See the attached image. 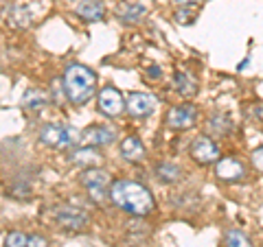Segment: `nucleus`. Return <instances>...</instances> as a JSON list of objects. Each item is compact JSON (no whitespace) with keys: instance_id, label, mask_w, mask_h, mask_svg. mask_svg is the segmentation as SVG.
Here are the masks:
<instances>
[{"instance_id":"f257e3e1","label":"nucleus","mask_w":263,"mask_h":247,"mask_svg":"<svg viewBox=\"0 0 263 247\" xmlns=\"http://www.w3.org/2000/svg\"><path fill=\"white\" fill-rule=\"evenodd\" d=\"M108 195L114 205H119L121 210H125L134 217H145L154 210V197L149 193V188H145L138 182H132V179L114 182L110 186Z\"/></svg>"},{"instance_id":"f03ea898","label":"nucleus","mask_w":263,"mask_h":247,"mask_svg":"<svg viewBox=\"0 0 263 247\" xmlns=\"http://www.w3.org/2000/svg\"><path fill=\"white\" fill-rule=\"evenodd\" d=\"M64 92L72 105H84L97 92V75L88 66L70 64L64 72Z\"/></svg>"},{"instance_id":"7ed1b4c3","label":"nucleus","mask_w":263,"mask_h":247,"mask_svg":"<svg viewBox=\"0 0 263 247\" xmlns=\"http://www.w3.org/2000/svg\"><path fill=\"white\" fill-rule=\"evenodd\" d=\"M79 140H81V134L70 125L51 122V125H44L42 131H40V142H44L46 147H53V149H68V147L77 145Z\"/></svg>"},{"instance_id":"20e7f679","label":"nucleus","mask_w":263,"mask_h":247,"mask_svg":"<svg viewBox=\"0 0 263 247\" xmlns=\"http://www.w3.org/2000/svg\"><path fill=\"white\" fill-rule=\"evenodd\" d=\"M81 184L88 188V193L95 201H101L105 188L110 186V175L103 169H86L81 173Z\"/></svg>"},{"instance_id":"39448f33","label":"nucleus","mask_w":263,"mask_h":247,"mask_svg":"<svg viewBox=\"0 0 263 247\" xmlns=\"http://www.w3.org/2000/svg\"><path fill=\"white\" fill-rule=\"evenodd\" d=\"M99 110H101V114H105V116L114 118V116H119L123 110H127V105L119 90L108 86L99 92Z\"/></svg>"},{"instance_id":"423d86ee","label":"nucleus","mask_w":263,"mask_h":247,"mask_svg":"<svg viewBox=\"0 0 263 247\" xmlns=\"http://www.w3.org/2000/svg\"><path fill=\"white\" fill-rule=\"evenodd\" d=\"M55 219L62 228L72 230V232L84 230L88 225V215L81 208H72V205H62V208H57Z\"/></svg>"},{"instance_id":"0eeeda50","label":"nucleus","mask_w":263,"mask_h":247,"mask_svg":"<svg viewBox=\"0 0 263 247\" xmlns=\"http://www.w3.org/2000/svg\"><path fill=\"white\" fill-rule=\"evenodd\" d=\"M191 158L200 164H211L219 160V147L209 136H197L191 145Z\"/></svg>"},{"instance_id":"6e6552de","label":"nucleus","mask_w":263,"mask_h":247,"mask_svg":"<svg viewBox=\"0 0 263 247\" xmlns=\"http://www.w3.org/2000/svg\"><path fill=\"white\" fill-rule=\"evenodd\" d=\"M125 105H127V112L134 118H143V116H149L156 110V96L145 92H129L125 98Z\"/></svg>"},{"instance_id":"1a4fd4ad","label":"nucleus","mask_w":263,"mask_h":247,"mask_svg":"<svg viewBox=\"0 0 263 247\" xmlns=\"http://www.w3.org/2000/svg\"><path fill=\"white\" fill-rule=\"evenodd\" d=\"M114 138H117V131L105 125H90L81 131V145L84 147H103L114 142Z\"/></svg>"},{"instance_id":"9d476101","label":"nucleus","mask_w":263,"mask_h":247,"mask_svg":"<svg viewBox=\"0 0 263 247\" xmlns=\"http://www.w3.org/2000/svg\"><path fill=\"white\" fill-rule=\"evenodd\" d=\"M195 108L193 105H176V108H171L169 114H167V125L171 129H189V127H193V122H195Z\"/></svg>"},{"instance_id":"9b49d317","label":"nucleus","mask_w":263,"mask_h":247,"mask_svg":"<svg viewBox=\"0 0 263 247\" xmlns=\"http://www.w3.org/2000/svg\"><path fill=\"white\" fill-rule=\"evenodd\" d=\"M215 173L221 182H239V179H243V175H246V169L239 160L230 155V158H224V160L217 162Z\"/></svg>"},{"instance_id":"f8f14e48","label":"nucleus","mask_w":263,"mask_h":247,"mask_svg":"<svg viewBox=\"0 0 263 247\" xmlns=\"http://www.w3.org/2000/svg\"><path fill=\"white\" fill-rule=\"evenodd\" d=\"M147 13V3L145 0H121L117 7V15L123 22H138Z\"/></svg>"},{"instance_id":"ddd939ff","label":"nucleus","mask_w":263,"mask_h":247,"mask_svg":"<svg viewBox=\"0 0 263 247\" xmlns=\"http://www.w3.org/2000/svg\"><path fill=\"white\" fill-rule=\"evenodd\" d=\"M70 162L77 167H88V169H97L103 162V155L97 151V147H81V149L70 153Z\"/></svg>"},{"instance_id":"4468645a","label":"nucleus","mask_w":263,"mask_h":247,"mask_svg":"<svg viewBox=\"0 0 263 247\" xmlns=\"http://www.w3.org/2000/svg\"><path fill=\"white\" fill-rule=\"evenodd\" d=\"M77 13L86 22H99L105 15V5H103V0H79Z\"/></svg>"},{"instance_id":"2eb2a0df","label":"nucleus","mask_w":263,"mask_h":247,"mask_svg":"<svg viewBox=\"0 0 263 247\" xmlns=\"http://www.w3.org/2000/svg\"><path fill=\"white\" fill-rule=\"evenodd\" d=\"M5 247H48L46 238L37 234H24V232H11L5 238Z\"/></svg>"},{"instance_id":"dca6fc26","label":"nucleus","mask_w":263,"mask_h":247,"mask_svg":"<svg viewBox=\"0 0 263 247\" xmlns=\"http://www.w3.org/2000/svg\"><path fill=\"white\" fill-rule=\"evenodd\" d=\"M121 153H123V158L129 160V162L143 160L145 147H143V142H141V138H138V136H127V138L121 142Z\"/></svg>"},{"instance_id":"f3484780","label":"nucleus","mask_w":263,"mask_h":247,"mask_svg":"<svg viewBox=\"0 0 263 247\" xmlns=\"http://www.w3.org/2000/svg\"><path fill=\"white\" fill-rule=\"evenodd\" d=\"M46 103H48V94L42 92V90H37V88H31V90H27V92L22 94V105L27 110H31V112L42 110Z\"/></svg>"},{"instance_id":"a211bd4d","label":"nucleus","mask_w":263,"mask_h":247,"mask_svg":"<svg viewBox=\"0 0 263 247\" xmlns=\"http://www.w3.org/2000/svg\"><path fill=\"white\" fill-rule=\"evenodd\" d=\"M9 22H11V27H15V29H29L31 27V13L27 9V5H22V3L11 5Z\"/></svg>"},{"instance_id":"6ab92c4d","label":"nucleus","mask_w":263,"mask_h":247,"mask_svg":"<svg viewBox=\"0 0 263 247\" xmlns=\"http://www.w3.org/2000/svg\"><path fill=\"white\" fill-rule=\"evenodd\" d=\"M174 86L180 94H184V96H193L195 94V90H197V81L189 75V72H176V77H174Z\"/></svg>"},{"instance_id":"aec40b11","label":"nucleus","mask_w":263,"mask_h":247,"mask_svg":"<svg viewBox=\"0 0 263 247\" xmlns=\"http://www.w3.org/2000/svg\"><path fill=\"white\" fill-rule=\"evenodd\" d=\"M209 131L215 136H226L230 131V120L224 116V114H213L209 118Z\"/></svg>"},{"instance_id":"412c9836","label":"nucleus","mask_w":263,"mask_h":247,"mask_svg":"<svg viewBox=\"0 0 263 247\" xmlns=\"http://www.w3.org/2000/svg\"><path fill=\"white\" fill-rule=\"evenodd\" d=\"M156 173H158V177L162 179V182H176V179L180 177V169L176 167V164H171V162H162V164H158Z\"/></svg>"},{"instance_id":"4be33fe9","label":"nucleus","mask_w":263,"mask_h":247,"mask_svg":"<svg viewBox=\"0 0 263 247\" xmlns=\"http://www.w3.org/2000/svg\"><path fill=\"white\" fill-rule=\"evenodd\" d=\"M226 247H252L241 230H228L226 232Z\"/></svg>"},{"instance_id":"5701e85b","label":"nucleus","mask_w":263,"mask_h":247,"mask_svg":"<svg viewBox=\"0 0 263 247\" xmlns=\"http://www.w3.org/2000/svg\"><path fill=\"white\" fill-rule=\"evenodd\" d=\"M252 164H254V169H259L263 173V147H259V149L252 153Z\"/></svg>"},{"instance_id":"b1692460","label":"nucleus","mask_w":263,"mask_h":247,"mask_svg":"<svg viewBox=\"0 0 263 247\" xmlns=\"http://www.w3.org/2000/svg\"><path fill=\"white\" fill-rule=\"evenodd\" d=\"M191 18H193V13H189V11H176V20L180 22V24H184V22H191Z\"/></svg>"},{"instance_id":"393cba45","label":"nucleus","mask_w":263,"mask_h":247,"mask_svg":"<svg viewBox=\"0 0 263 247\" xmlns=\"http://www.w3.org/2000/svg\"><path fill=\"white\" fill-rule=\"evenodd\" d=\"M178 7L182 9V7H191V5H197V3H202V0H176Z\"/></svg>"},{"instance_id":"a878e982","label":"nucleus","mask_w":263,"mask_h":247,"mask_svg":"<svg viewBox=\"0 0 263 247\" xmlns=\"http://www.w3.org/2000/svg\"><path fill=\"white\" fill-rule=\"evenodd\" d=\"M147 75H149L152 79H160V68H158V66H152V68L147 70Z\"/></svg>"},{"instance_id":"bb28decb","label":"nucleus","mask_w":263,"mask_h":247,"mask_svg":"<svg viewBox=\"0 0 263 247\" xmlns=\"http://www.w3.org/2000/svg\"><path fill=\"white\" fill-rule=\"evenodd\" d=\"M254 114H257V116H259V120H263V103L254 105Z\"/></svg>"}]
</instances>
